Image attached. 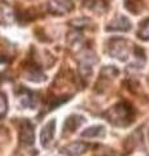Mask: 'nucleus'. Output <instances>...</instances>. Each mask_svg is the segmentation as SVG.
Masks as SVG:
<instances>
[{
    "label": "nucleus",
    "instance_id": "f257e3e1",
    "mask_svg": "<svg viewBox=\"0 0 149 156\" xmlns=\"http://www.w3.org/2000/svg\"><path fill=\"white\" fill-rule=\"evenodd\" d=\"M107 119L114 125L118 126H126L131 122L132 120V109L126 104H118L114 108L110 109L108 113H105Z\"/></svg>",
    "mask_w": 149,
    "mask_h": 156
},
{
    "label": "nucleus",
    "instance_id": "f03ea898",
    "mask_svg": "<svg viewBox=\"0 0 149 156\" xmlns=\"http://www.w3.org/2000/svg\"><path fill=\"white\" fill-rule=\"evenodd\" d=\"M20 142L22 146H29L34 143V128L30 121H21L20 124Z\"/></svg>",
    "mask_w": 149,
    "mask_h": 156
},
{
    "label": "nucleus",
    "instance_id": "7ed1b4c3",
    "mask_svg": "<svg viewBox=\"0 0 149 156\" xmlns=\"http://www.w3.org/2000/svg\"><path fill=\"white\" fill-rule=\"evenodd\" d=\"M110 55L118 58H126L128 55V47L127 42L123 39H114L110 43Z\"/></svg>",
    "mask_w": 149,
    "mask_h": 156
},
{
    "label": "nucleus",
    "instance_id": "20e7f679",
    "mask_svg": "<svg viewBox=\"0 0 149 156\" xmlns=\"http://www.w3.org/2000/svg\"><path fill=\"white\" fill-rule=\"evenodd\" d=\"M55 131H56V121L51 120L49 122H47L44 125V128L40 131V143L43 147H48L49 143L52 142L55 136Z\"/></svg>",
    "mask_w": 149,
    "mask_h": 156
},
{
    "label": "nucleus",
    "instance_id": "39448f33",
    "mask_svg": "<svg viewBox=\"0 0 149 156\" xmlns=\"http://www.w3.org/2000/svg\"><path fill=\"white\" fill-rule=\"evenodd\" d=\"M87 150H88V144H86L83 142H74L62 147L61 154H64L66 156H79L82 154H84Z\"/></svg>",
    "mask_w": 149,
    "mask_h": 156
},
{
    "label": "nucleus",
    "instance_id": "423d86ee",
    "mask_svg": "<svg viewBox=\"0 0 149 156\" xmlns=\"http://www.w3.org/2000/svg\"><path fill=\"white\" fill-rule=\"evenodd\" d=\"M18 103L25 108H34L36 105V95L30 90H21L18 92Z\"/></svg>",
    "mask_w": 149,
    "mask_h": 156
},
{
    "label": "nucleus",
    "instance_id": "0eeeda50",
    "mask_svg": "<svg viewBox=\"0 0 149 156\" xmlns=\"http://www.w3.org/2000/svg\"><path fill=\"white\" fill-rule=\"evenodd\" d=\"M71 9V3L69 0H52L48 4V11L53 14H64Z\"/></svg>",
    "mask_w": 149,
    "mask_h": 156
},
{
    "label": "nucleus",
    "instance_id": "6e6552de",
    "mask_svg": "<svg viewBox=\"0 0 149 156\" xmlns=\"http://www.w3.org/2000/svg\"><path fill=\"white\" fill-rule=\"evenodd\" d=\"M13 21L12 8L8 5H0V23H9Z\"/></svg>",
    "mask_w": 149,
    "mask_h": 156
},
{
    "label": "nucleus",
    "instance_id": "1a4fd4ad",
    "mask_svg": "<svg viewBox=\"0 0 149 156\" xmlns=\"http://www.w3.org/2000/svg\"><path fill=\"white\" fill-rule=\"evenodd\" d=\"M110 26H112V29H115V30H128L130 29V22H128L127 18L118 17Z\"/></svg>",
    "mask_w": 149,
    "mask_h": 156
},
{
    "label": "nucleus",
    "instance_id": "9d476101",
    "mask_svg": "<svg viewBox=\"0 0 149 156\" xmlns=\"http://www.w3.org/2000/svg\"><path fill=\"white\" fill-rule=\"evenodd\" d=\"M104 134V128L103 126H93V128H90L87 130H84L82 133V136H101Z\"/></svg>",
    "mask_w": 149,
    "mask_h": 156
},
{
    "label": "nucleus",
    "instance_id": "9b49d317",
    "mask_svg": "<svg viewBox=\"0 0 149 156\" xmlns=\"http://www.w3.org/2000/svg\"><path fill=\"white\" fill-rule=\"evenodd\" d=\"M74 120H75V116H71L70 119L66 121V124H65V130H68L69 129V131H74L75 129H76V126L78 125H80L82 122H83V117H82V119H79L78 121H76V122H74Z\"/></svg>",
    "mask_w": 149,
    "mask_h": 156
},
{
    "label": "nucleus",
    "instance_id": "f8f14e48",
    "mask_svg": "<svg viewBox=\"0 0 149 156\" xmlns=\"http://www.w3.org/2000/svg\"><path fill=\"white\" fill-rule=\"evenodd\" d=\"M139 37H140L141 39H145V41L149 39V18L145 22H143L140 30H139Z\"/></svg>",
    "mask_w": 149,
    "mask_h": 156
},
{
    "label": "nucleus",
    "instance_id": "ddd939ff",
    "mask_svg": "<svg viewBox=\"0 0 149 156\" xmlns=\"http://www.w3.org/2000/svg\"><path fill=\"white\" fill-rule=\"evenodd\" d=\"M7 112V100L5 96L3 94H0V117H3Z\"/></svg>",
    "mask_w": 149,
    "mask_h": 156
}]
</instances>
